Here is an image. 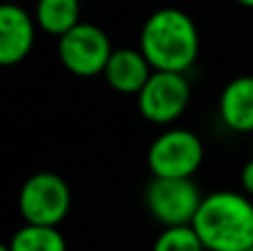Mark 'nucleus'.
Returning a JSON list of instances; mask_svg holds the SVG:
<instances>
[{
	"mask_svg": "<svg viewBox=\"0 0 253 251\" xmlns=\"http://www.w3.org/2000/svg\"><path fill=\"white\" fill-rule=\"evenodd\" d=\"M138 49L144 53L153 71L184 74L198 60L200 34L187 11L162 7L144 20Z\"/></svg>",
	"mask_w": 253,
	"mask_h": 251,
	"instance_id": "nucleus-1",
	"label": "nucleus"
},
{
	"mask_svg": "<svg viewBox=\"0 0 253 251\" xmlns=\"http://www.w3.org/2000/svg\"><path fill=\"white\" fill-rule=\"evenodd\" d=\"M191 227L207 251H247L253 247V200L240 191L207 194Z\"/></svg>",
	"mask_w": 253,
	"mask_h": 251,
	"instance_id": "nucleus-2",
	"label": "nucleus"
},
{
	"mask_svg": "<svg viewBox=\"0 0 253 251\" xmlns=\"http://www.w3.org/2000/svg\"><path fill=\"white\" fill-rule=\"evenodd\" d=\"M18 209L25 225L58 227L71 209V189L58 173L38 171L20 187Z\"/></svg>",
	"mask_w": 253,
	"mask_h": 251,
	"instance_id": "nucleus-3",
	"label": "nucleus"
},
{
	"mask_svg": "<svg viewBox=\"0 0 253 251\" xmlns=\"http://www.w3.org/2000/svg\"><path fill=\"white\" fill-rule=\"evenodd\" d=\"M205 160V145L191 129L173 127L162 131L147 151L153 178H193Z\"/></svg>",
	"mask_w": 253,
	"mask_h": 251,
	"instance_id": "nucleus-4",
	"label": "nucleus"
},
{
	"mask_svg": "<svg viewBox=\"0 0 253 251\" xmlns=\"http://www.w3.org/2000/svg\"><path fill=\"white\" fill-rule=\"evenodd\" d=\"M205 196L191 178H151L144 191V203L162 227L191 225Z\"/></svg>",
	"mask_w": 253,
	"mask_h": 251,
	"instance_id": "nucleus-5",
	"label": "nucleus"
},
{
	"mask_svg": "<svg viewBox=\"0 0 253 251\" xmlns=\"http://www.w3.org/2000/svg\"><path fill=\"white\" fill-rule=\"evenodd\" d=\"M111 53L114 47L107 31L91 22H80L58 38V56L62 67L80 78L105 74Z\"/></svg>",
	"mask_w": 253,
	"mask_h": 251,
	"instance_id": "nucleus-6",
	"label": "nucleus"
},
{
	"mask_svg": "<svg viewBox=\"0 0 253 251\" xmlns=\"http://www.w3.org/2000/svg\"><path fill=\"white\" fill-rule=\"evenodd\" d=\"M135 98L144 120L153 125H171L187 111L191 87L184 74L153 71L149 83Z\"/></svg>",
	"mask_w": 253,
	"mask_h": 251,
	"instance_id": "nucleus-7",
	"label": "nucleus"
},
{
	"mask_svg": "<svg viewBox=\"0 0 253 251\" xmlns=\"http://www.w3.org/2000/svg\"><path fill=\"white\" fill-rule=\"evenodd\" d=\"M36 42V18L16 2L0 4V65L11 67L31 53Z\"/></svg>",
	"mask_w": 253,
	"mask_h": 251,
	"instance_id": "nucleus-8",
	"label": "nucleus"
},
{
	"mask_svg": "<svg viewBox=\"0 0 253 251\" xmlns=\"http://www.w3.org/2000/svg\"><path fill=\"white\" fill-rule=\"evenodd\" d=\"M102 76L114 91L125 93V96H138L153 76V67L149 65L140 49L123 47L114 49Z\"/></svg>",
	"mask_w": 253,
	"mask_h": 251,
	"instance_id": "nucleus-9",
	"label": "nucleus"
},
{
	"mask_svg": "<svg viewBox=\"0 0 253 251\" xmlns=\"http://www.w3.org/2000/svg\"><path fill=\"white\" fill-rule=\"evenodd\" d=\"M218 111L227 129L236 133L253 131V76H238L224 84Z\"/></svg>",
	"mask_w": 253,
	"mask_h": 251,
	"instance_id": "nucleus-10",
	"label": "nucleus"
},
{
	"mask_svg": "<svg viewBox=\"0 0 253 251\" xmlns=\"http://www.w3.org/2000/svg\"><path fill=\"white\" fill-rule=\"evenodd\" d=\"M36 25L49 36H65L80 25V0H38Z\"/></svg>",
	"mask_w": 253,
	"mask_h": 251,
	"instance_id": "nucleus-11",
	"label": "nucleus"
},
{
	"mask_svg": "<svg viewBox=\"0 0 253 251\" xmlns=\"http://www.w3.org/2000/svg\"><path fill=\"white\" fill-rule=\"evenodd\" d=\"M7 245L11 251H67L65 236L58 231V227L25 225Z\"/></svg>",
	"mask_w": 253,
	"mask_h": 251,
	"instance_id": "nucleus-12",
	"label": "nucleus"
},
{
	"mask_svg": "<svg viewBox=\"0 0 253 251\" xmlns=\"http://www.w3.org/2000/svg\"><path fill=\"white\" fill-rule=\"evenodd\" d=\"M151 251H207L191 225L167 227L156 238Z\"/></svg>",
	"mask_w": 253,
	"mask_h": 251,
	"instance_id": "nucleus-13",
	"label": "nucleus"
},
{
	"mask_svg": "<svg viewBox=\"0 0 253 251\" xmlns=\"http://www.w3.org/2000/svg\"><path fill=\"white\" fill-rule=\"evenodd\" d=\"M240 185H242V194H247L249 198H253V158L245 165V167H242Z\"/></svg>",
	"mask_w": 253,
	"mask_h": 251,
	"instance_id": "nucleus-14",
	"label": "nucleus"
},
{
	"mask_svg": "<svg viewBox=\"0 0 253 251\" xmlns=\"http://www.w3.org/2000/svg\"><path fill=\"white\" fill-rule=\"evenodd\" d=\"M238 4H242V7H249V9H253V0H236Z\"/></svg>",
	"mask_w": 253,
	"mask_h": 251,
	"instance_id": "nucleus-15",
	"label": "nucleus"
},
{
	"mask_svg": "<svg viewBox=\"0 0 253 251\" xmlns=\"http://www.w3.org/2000/svg\"><path fill=\"white\" fill-rule=\"evenodd\" d=\"M0 251H11V249H9V245H2V247H0Z\"/></svg>",
	"mask_w": 253,
	"mask_h": 251,
	"instance_id": "nucleus-16",
	"label": "nucleus"
},
{
	"mask_svg": "<svg viewBox=\"0 0 253 251\" xmlns=\"http://www.w3.org/2000/svg\"><path fill=\"white\" fill-rule=\"evenodd\" d=\"M2 2H11V0H2Z\"/></svg>",
	"mask_w": 253,
	"mask_h": 251,
	"instance_id": "nucleus-17",
	"label": "nucleus"
},
{
	"mask_svg": "<svg viewBox=\"0 0 253 251\" xmlns=\"http://www.w3.org/2000/svg\"><path fill=\"white\" fill-rule=\"evenodd\" d=\"M247 251H253V247H251V249H247Z\"/></svg>",
	"mask_w": 253,
	"mask_h": 251,
	"instance_id": "nucleus-18",
	"label": "nucleus"
}]
</instances>
